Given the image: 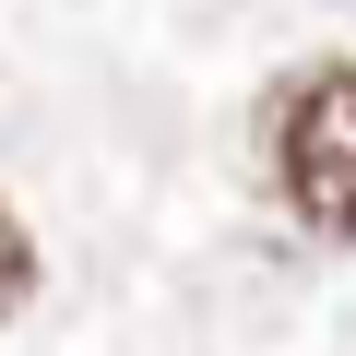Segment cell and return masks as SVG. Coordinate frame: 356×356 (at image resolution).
<instances>
[{
	"instance_id": "obj_2",
	"label": "cell",
	"mask_w": 356,
	"mask_h": 356,
	"mask_svg": "<svg viewBox=\"0 0 356 356\" xmlns=\"http://www.w3.org/2000/svg\"><path fill=\"white\" fill-rule=\"evenodd\" d=\"M24 297H36V226H24L13 202H0V321H13Z\"/></svg>"
},
{
	"instance_id": "obj_1",
	"label": "cell",
	"mask_w": 356,
	"mask_h": 356,
	"mask_svg": "<svg viewBox=\"0 0 356 356\" xmlns=\"http://www.w3.org/2000/svg\"><path fill=\"white\" fill-rule=\"evenodd\" d=\"M261 154H273V202H285L309 238L356 250V60H309V72H285V83H273V131H261Z\"/></svg>"
}]
</instances>
